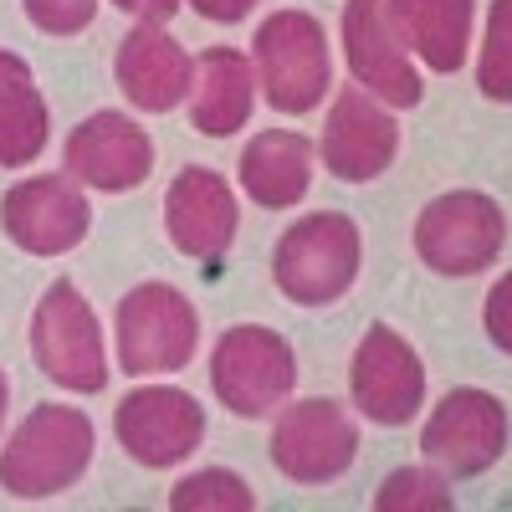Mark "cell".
Returning <instances> with one entry per match:
<instances>
[{
	"label": "cell",
	"mask_w": 512,
	"mask_h": 512,
	"mask_svg": "<svg viewBox=\"0 0 512 512\" xmlns=\"http://www.w3.org/2000/svg\"><path fill=\"white\" fill-rule=\"evenodd\" d=\"M98 446V431L88 410H72V405H36L16 436L0 451V492H11L21 502H41V497H57L72 482H82Z\"/></svg>",
	"instance_id": "6da1fadb"
},
{
	"label": "cell",
	"mask_w": 512,
	"mask_h": 512,
	"mask_svg": "<svg viewBox=\"0 0 512 512\" xmlns=\"http://www.w3.org/2000/svg\"><path fill=\"white\" fill-rule=\"evenodd\" d=\"M359 256H364L359 226L344 210H318V216H303L297 226H287L277 236L272 282L297 308H328L354 287Z\"/></svg>",
	"instance_id": "7a4b0ae2"
},
{
	"label": "cell",
	"mask_w": 512,
	"mask_h": 512,
	"mask_svg": "<svg viewBox=\"0 0 512 512\" xmlns=\"http://www.w3.org/2000/svg\"><path fill=\"white\" fill-rule=\"evenodd\" d=\"M251 67H256V88L262 98L287 113L303 118L328 98L333 82V57H328V36L318 26V16L308 11H277L262 21L251 47Z\"/></svg>",
	"instance_id": "3957f363"
},
{
	"label": "cell",
	"mask_w": 512,
	"mask_h": 512,
	"mask_svg": "<svg viewBox=\"0 0 512 512\" xmlns=\"http://www.w3.org/2000/svg\"><path fill=\"white\" fill-rule=\"evenodd\" d=\"M113 338H118V369L123 374H139V379L175 374L200 349V313L180 287L144 282L118 303Z\"/></svg>",
	"instance_id": "277c9868"
},
{
	"label": "cell",
	"mask_w": 512,
	"mask_h": 512,
	"mask_svg": "<svg viewBox=\"0 0 512 512\" xmlns=\"http://www.w3.org/2000/svg\"><path fill=\"white\" fill-rule=\"evenodd\" d=\"M292 384H297V359H292V344L277 328L236 323L216 338V354H210V390H216V400L231 415L262 420V415L282 410Z\"/></svg>",
	"instance_id": "5b68a950"
},
{
	"label": "cell",
	"mask_w": 512,
	"mask_h": 512,
	"mask_svg": "<svg viewBox=\"0 0 512 512\" xmlns=\"http://www.w3.org/2000/svg\"><path fill=\"white\" fill-rule=\"evenodd\" d=\"M31 359L72 395H98L108 384V349L93 303L72 282H52L31 313Z\"/></svg>",
	"instance_id": "8992f818"
},
{
	"label": "cell",
	"mask_w": 512,
	"mask_h": 512,
	"mask_svg": "<svg viewBox=\"0 0 512 512\" xmlns=\"http://www.w3.org/2000/svg\"><path fill=\"white\" fill-rule=\"evenodd\" d=\"M507 251V216L482 190L436 195L415 221V256L441 277H477Z\"/></svg>",
	"instance_id": "52a82bcc"
},
{
	"label": "cell",
	"mask_w": 512,
	"mask_h": 512,
	"mask_svg": "<svg viewBox=\"0 0 512 512\" xmlns=\"http://www.w3.org/2000/svg\"><path fill=\"white\" fill-rule=\"evenodd\" d=\"M359 451V425L338 400H297L272 425V466L297 487L344 477Z\"/></svg>",
	"instance_id": "ba28073f"
},
{
	"label": "cell",
	"mask_w": 512,
	"mask_h": 512,
	"mask_svg": "<svg viewBox=\"0 0 512 512\" xmlns=\"http://www.w3.org/2000/svg\"><path fill=\"white\" fill-rule=\"evenodd\" d=\"M113 431H118V446L139 466L164 472V466L200 451L205 410L195 405V395L175 390V384H144V390L123 395V405L113 410Z\"/></svg>",
	"instance_id": "9c48e42d"
},
{
	"label": "cell",
	"mask_w": 512,
	"mask_h": 512,
	"mask_svg": "<svg viewBox=\"0 0 512 512\" xmlns=\"http://www.w3.org/2000/svg\"><path fill=\"white\" fill-rule=\"evenodd\" d=\"M420 451L451 477H482L507 451V405L487 390H451L425 420Z\"/></svg>",
	"instance_id": "30bf717a"
},
{
	"label": "cell",
	"mask_w": 512,
	"mask_h": 512,
	"mask_svg": "<svg viewBox=\"0 0 512 512\" xmlns=\"http://www.w3.org/2000/svg\"><path fill=\"white\" fill-rule=\"evenodd\" d=\"M93 226V205L77 190L72 175H31L0 200V231L26 256H62L82 246Z\"/></svg>",
	"instance_id": "8fae6325"
},
{
	"label": "cell",
	"mask_w": 512,
	"mask_h": 512,
	"mask_svg": "<svg viewBox=\"0 0 512 512\" xmlns=\"http://www.w3.org/2000/svg\"><path fill=\"white\" fill-rule=\"evenodd\" d=\"M349 390L369 425H410L425 405V364L395 328L374 323L354 349Z\"/></svg>",
	"instance_id": "7c38bea8"
},
{
	"label": "cell",
	"mask_w": 512,
	"mask_h": 512,
	"mask_svg": "<svg viewBox=\"0 0 512 512\" xmlns=\"http://www.w3.org/2000/svg\"><path fill=\"white\" fill-rule=\"evenodd\" d=\"M395 149H400V123L384 103H374L364 88H344L333 98L323 139H318V154L333 180L369 185L395 164Z\"/></svg>",
	"instance_id": "4fadbf2b"
},
{
	"label": "cell",
	"mask_w": 512,
	"mask_h": 512,
	"mask_svg": "<svg viewBox=\"0 0 512 512\" xmlns=\"http://www.w3.org/2000/svg\"><path fill=\"white\" fill-rule=\"evenodd\" d=\"M344 57L354 82L384 108H415L425 82L410 67V52L395 41L384 0H344Z\"/></svg>",
	"instance_id": "5bb4252c"
},
{
	"label": "cell",
	"mask_w": 512,
	"mask_h": 512,
	"mask_svg": "<svg viewBox=\"0 0 512 512\" xmlns=\"http://www.w3.org/2000/svg\"><path fill=\"white\" fill-rule=\"evenodd\" d=\"M62 164L77 185L103 190V195H123V190H139L154 175V144L134 118L93 113L88 123L72 128Z\"/></svg>",
	"instance_id": "9a60e30c"
},
{
	"label": "cell",
	"mask_w": 512,
	"mask_h": 512,
	"mask_svg": "<svg viewBox=\"0 0 512 512\" xmlns=\"http://www.w3.org/2000/svg\"><path fill=\"white\" fill-rule=\"evenodd\" d=\"M241 226V205L236 190L216 175V169H180L175 185L164 195V231L190 262H216L226 246L236 241Z\"/></svg>",
	"instance_id": "2e32d148"
},
{
	"label": "cell",
	"mask_w": 512,
	"mask_h": 512,
	"mask_svg": "<svg viewBox=\"0 0 512 512\" xmlns=\"http://www.w3.org/2000/svg\"><path fill=\"white\" fill-rule=\"evenodd\" d=\"M190 72L195 57L180 47L164 26H139L123 36V47L113 57V77L123 98L139 113H169L190 98Z\"/></svg>",
	"instance_id": "e0dca14e"
},
{
	"label": "cell",
	"mask_w": 512,
	"mask_h": 512,
	"mask_svg": "<svg viewBox=\"0 0 512 512\" xmlns=\"http://www.w3.org/2000/svg\"><path fill=\"white\" fill-rule=\"evenodd\" d=\"M256 108V67L236 47H205L190 72V123L205 139H231L251 123Z\"/></svg>",
	"instance_id": "ac0fdd59"
},
{
	"label": "cell",
	"mask_w": 512,
	"mask_h": 512,
	"mask_svg": "<svg viewBox=\"0 0 512 512\" xmlns=\"http://www.w3.org/2000/svg\"><path fill=\"white\" fill-rule=\"evenodd\" d=\"M390 31L431 72H456L472 47L477 0H384Z\"/></svg>",
	"instance_id": "d6986e66"
},
{
	"label": "cell",
	"mask_w": 512,
	"mask_h": 512,
	"mask_svg": "<svg viewBox=\"0 0 512 512\" xmlns=\"http://www.w3.org/2000/svg\"><path fill=\"white\" fill-rule=\"evenodd\" d=\"M313 185V144L297 128H267L241 154V190L262 210H287Z\"/></svg>",
	"instance_id": "ffe728a7"
},
{
	"label": "cell",
	"mask_w": 512,
	"mask_h": 512,
	"mask_svg": "<svg viewBox=\"0 0 512 512\" xmlns=\"http://www.w3.org/2000/svg\"><path fill=\"white\" fill-rule=\"evenodd\" d=\"M41 149H47V103L31 77H16L0 93V169H21Z\"/></svg>",
	"instance_id": "44dd1931"
},
{
	"label": "cell",
	"mask_w": 512,
	"mask_h": 512,
	"mask_svg": "<svg viewBox=\"0 0 512 512\" xmlns=\"http://www.w3.org/2000/svg\"><path fill=\"white\" fill-rule=\"evenodd\" d=\"M169 507H175V512H216V507L251 512L256 492L236 472H226V466H210V472H195V477H185L175 492H169Z\"/></svg>",
	"instance_id": "7402d4cb"
},
{
	"label": "cell",
	"mask_w": 512,
	"mask_h": 512,
	"mask_svg": "<svg viewBox=\"0 0 512 512\" xmlns=\"http://www.w3.org/2000/svg\"><path fill=\"white\" fill-rule=\"evenodd\" d=\"M374 507H379V512H405V507H436V512H451L456 497H451V487H446L436 472H425V466H400V472H390V477L379 482Z\"/></svg>",
	"instance_id": "603a6c76"
},
{
	"label": "cell",
	"mask_w": 512,
	"mask_h": 512,
	"mask_svg": "<svg viewBox=\"0 0 512 512\" xmlns=\"http://www.w3.org/2000/svg\"><path fill=\"white\" fill-rule=\"evenodd\" d=\"M507 41H512V6L507 0H492V21H487V41H482V93L492 103H507L512 98V72H507Z\"/></svg>",
	"instance_id": "cb8c5ba5"
},
{
	"label": "cell",
	"mask_w": 512,
	"mask_h": 512,
	"mask_svg": "<svg viewBox=\"0 0 512 512\" xmlns=\"http://www.w3.org/2000/svg\"><path fill=\"white\" fill-rule=\"evenodd\" d=\"M98 0H26V21L47 36H77L82 26H93Z\"/></svg>",
	"instance_id": "d4e9b609"
},
{
	"label": "cell",
	"mask_w": 512,
	"mask_h": 512,
	"mask_svg": "<svg viewBox=\"0 0 512 512\" xmlns=\"http://www.w3.org/2000/svg\"><path fill=\"white\" fill-rule=\"evenodd\" d=\"M507 297H512V277H497L492 297H487V333H492V344L507 354L512 349V328H507Z\"/></svg>",
	"instance_id": "484cf974"
},
{
	"label": "cell",
	"mask_w": 512,
	"mask_h": 512,
	"mask_svg": "<svg viewBox=\"0 0 512 512\" xmlns=\"http://www.w3.org/2000/svg\"><path fill=\"white\" fill-rule=\"evenodd\" d=\"M123 16H134L139 26H164L169 16L180 11V0H113Z\"/></svg>",
	"instance_id": "4316f807"
},
{
	"label": "cell",
	"mask_w": 512,
	"mask_h": 512,
	"mask_svg": "<svg viewBox=\"0 0 512 512\" xmlns=\"http://www.w3.org/2000/svg\"><path fill=\"white\" fill-rule=\"evenodd\" d=\"M190 6L216 26H236V21H246V11L256 6V0H190Z\"/></svg>",
	"instance_id": "83f0119b"
},
{
	"label": "cell",
	"mask_w": 512,
	"mask_h": 512,
	"mask_svg": "<svg viewBox=\"0 0 512 512\" xmlns=\"http://www.w3.org/2000/svg\"><path fill=\"white\" fill-rule=\"evenodd\" d=\"M16 77H31V67H26V62H21L16 52H0V93H6Z\"/></svg>",
	"instance_id": "f1b7e54d"
},
{
	"label": "cell",
	"mask_w": 512,
	"mask_h": 512,
	"mask_svg": "<svg viewBox=\"0 0 512 512\" xmlns=\"http://www.w3.org/2000/svg\"><path fill=\"white\" fill-rule=\"evenodd\" d=\"M6 405H11V379H6V369H0V425H6Z\"/></svg>",
	"instance_id": "f546056e"
}]
</instances>
